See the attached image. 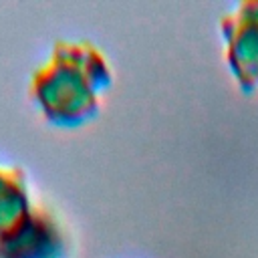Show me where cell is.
Segmentation results:
<instances>
[{
	"label": "cell",
	"instance_id": "obj_1",
	"mask_svg": "<svg viewBox=\"0 0 258 258\" xmlns=\"http://www.w3.org/2000/svg\"><path fill=\"white\" fill-rule=\"evenodd\" d=\"M113 71L103 50L89 40H56L34 69L28 95L46 123L75 129L99 115Z\"/></svg>",
	"mask_w": 258,
	"mask_h": 258
},
{
	"label": "cell",
	"instance_id": "obj_2",
	"mask_svg": "<svg viewBox=\"0 0 258 258\" xmlns=\"http://www.w3.org/2000/svg\"><path fill=\"white\" fill-rule=\"evenodd\" d=\"M226 62L242 91H258V0L238 2L220 18Z\"/></svg>",
	"mask_w": 258,
	"mask_h": 258
},
{
	"label": "cell",
	"instance_id": "obj_3",
	"mask_svg": "<svg viewBox=\"0 0 258 258\" xmlns=\"http://www.w3.org/2000/svg\"><path fill=\"white\" fill-rule=\"evenodd\" d=\"M67 234L58 218L36 204L26 222L0 244V258H64Z\"/></svg>",
	"mask_w": 258,
	"mask_h": 258
},
{
	"label": "cell",
	"instance_id": "obj_4",
	"mask_svg": "<svg viewBox=\"0 0 258 258\" xmlns=\"http://www.w3.org/2000/svg\"><path fill=\"white\" fill-rule=\"evenodd\" d=\"M34 206L26 173L20 167L0 165V244L26 222Z\"/></svg>",
	"mask_w": 258,
	"mask_h": 258
}]
</instances>
